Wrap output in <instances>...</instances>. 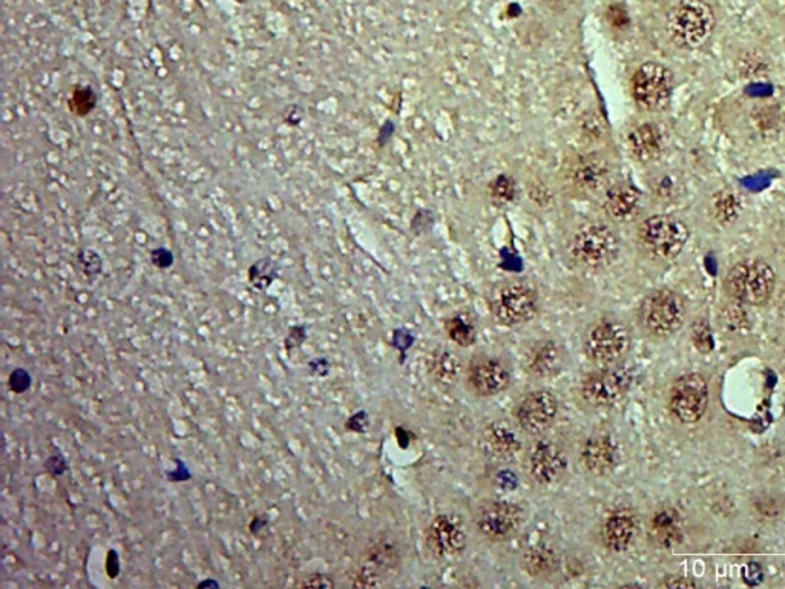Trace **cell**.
I'll use <instances>...</instances> for the list:
<instances>
[{"label": "cell", "instance_id": "4dcf8cb0", "mask_svg": "<svg viewBox=\"0 0 785 589\" xmlns=\"http://www.w3.org/2000/svg\"><path fill=\"white\" fill-rule=\"evenodd\" d=\"M31 384H33V378H31L30 372H28V370L16 369L11 372V392L16 393V395H22V393L28 392V390L31 389Z\"/></svg>", "mask_w": 785, "mask_h": 589}, {"label": "cell", "instance_id": "f1b7e54d", "mask_svg": "<svg viewBox=\"0 0 785 589\" xmlns=\"http://www.w3.org/2000/svg\"><path fill=\"white\" fill-rule=\"evenodd\" d=\"M552 563H554V557L545 548H533L526 556V566L533 574L546 573L551 568Z\"/></svg>", "mask_w": 785, "mask_h": 589}, {"label": "cell", "instance_id": "f35d334b", "mask_svg": "<svg viewBox=\"0 0 785 589\" xmlns=\"http://www.w3.org/2000/svg\"><path fill=\"white\" fill-rule=\"evenodd\" d=\"M267 527H269V519H267V517L264 516H257V517H253L252 522H250L249 530L250 533L253 534V536L258 537L261 536V534H263V531L267 530Z\"/></svg>", "mask_w": 785, "mask_h": 589}, {"label": "cell", "instance_id": "ab89813d", "mask_svg": "<svg viewBox=\"0 0 785 589\" xmlns=\"http://www.w3.org/2000/svg\"><path fill=\"white\" fill-rule=\"evenodd\" d=\"M309 367L313 375H324L326 373V361L324 359H321V361L316 359V361L310 362Z\"/></svg>", "mask_w": 785, "mask_h": 589}, {"label": "cell", "instance_id": "52a82bcc", "mask_svg": "<svg viewBox=\"0 0 785 589\" xmlns=\"http://www.w3.org/2000/svg\"><path fill=\"white\" fill-rule=\"evenodd\" d=\"M631 347V333L617 320L597 321L589 327L583 339L586 356L600 366H612L620 361Z\"/></svg>", "mask_w": 785, "mask_h": 589}, {"label": "cell", "instance_id": "5b68a950", "mask_svg": "<svg viewBox=\"0 0 785 589\" xmlns=\"http://www.w3.org/2000/svg\"><path fill=\"white\" fill-rule=\"evenodd\" d=\"M490 310L500 326H522L533 320L539 312V297L528 284L519 281L500 284L491 293Z\"/></svg>", "mask_w": 785, "mask_h": 589}, {"label": "cell", "instance_id": "7c38bea8", "mask_svg": "<svg viewBox=\"0 0 785 589\" xmlns=\"http://www.w3.org/2000/svg\"><path fill=\"white\" fill-rule=\"evenodd\" d=\"M467 539L464 520L454 514H439L427 530L428 548L439 559L459 556L467 547Z\"/></svg>", "mask_w": 785, "mask_h": 589}, {"label": "cell", "instance_id": "4316f807", "mask_svg": "<svg viewBox=\"0 0 785 589\" xmlns=\"http://www.w3.org/2000/svg\"><path fill=\"white\" fill-rule=\"evenodd\" d=\"M448 335L459 346H471L476 339L473 324L465 316L457 315L447 323Z\"/></svg>", "mask_w": 785, "mask_h": 589}, {"label": "cell", "instance_id": "e0dca14e", "mask_svg": "<svg viewBox=\"0 0 785 589\" xmlns=\"http://www.w3.org/2000/svg\"><path fill=\"white\" fill-rule=\"evenodd\" d=\"M620 462V450L611 436H592L582 448V464L597 478L608 476Z\"/></svg>", "mask_w": 785, "mask_h": 589}, {"label": "cell", "instance_id": "5bb4252c", "mask_svg": "<svg viewBox=\"0 0 785 589\" xmlns=\"http://www.w3.org/2000/svg\"><path fill=\"white\" fill-rule=\"evenodd\" d=\"M528 468L537 484L548 487L557 484L568 468V456L559 442L542 439L529 453Z\"/></svg>", "mask_w": 785, "mask_h": 589}, {"label": "cell", "instance_id": "d6986e66", "mask_svg": "<svg viewBox=\"0 0 785 589\" xmlns=\"http://www.w3.org/2000/svg\"><path fill=\"white\" fill-rule=\"evenodd\" d=\"M609 178L608 166L595 155H585L575 160L569 169V180L582 192H597Z\"/></svg>", "mask_w": 785, "mask_h": 589}, {"label": "cell", "instance_id": "ac0fdd59", "mask_svg": "<svg viewBox=\"0 0 785 589\" xmlns=\"http://www.w3.org/2000/svg\"><path fill=\"white\" fill-rule=\"evenodd\" d=\"M565 353L562 346L552 339L539 341L526 356V369L536 378H551L562 370Z\"/></svg>", "mask_w": 785, "mask_h": 589}, {"label": "cell", "instance_id": "9c48e42d", "mask_svg": "<svg viewBox=\"0 0 785 589\" xmlns=\"http://www.w3.org/2000/svg\"><path fill=\"white\" fill-rule=\"evenodd\" d=\"M674 89V77L666 66L648 62L641 65L632 79L635 102L646 111H658L669 103Z\"/></svg>", "mask_w": 785, "mask_h": 589}, {"label": "cell", "instance_id": "8992f818", "mask_svg": "<svg viewBox=\"0 0 785 589\" xmlns=\"http://www.w3.org/2000/svg\"><path fill=\"white\" fill-rule=\"evenodd\" d=\"M638 238L649 255L658 260L672 261L686 246L689 229L680 218L654 215L641 223Z\"/></svg>", "mask_w": 785, "mask_h": 589}, {"label": "cell", "instance_id": "7a4b0ae2", "mask_svg": "<svg viewBox=\"0 0 785 589\" xmlns=\"http://www.w3.org/2000/svg\"><path fill=\"white\" fill-rule=\"evenodd\" d=\"M687 309L683 297L674 290L661 289L649 293L638 309V321L648 335L669 338L683 327Z\"/></svg>", "mask_w": 785, "mask_h": 589}, {"label": "cell", "instance_id": "8fae6325", "mask_svg": "<svg viewBox=\"0 0 785 589\" xmlns=\"http://www.w3.org/2000/svg\"><path fill=\"white\" fill-rule=\"evenodd\" d=\"M523 511L513 502L494 501L483 505L476 517L479 533L494 542L510 539L519 531Z\"/></svg>", "mask_w": 785, "mask_h": 589}, {"label": "cell", "instance_id": "8d00e7d4", "mask_svg": "<svg viewBox=\"0 0 785 589\" xmlns=\"http://www.w3.org/2000/svg\"><path fill=\"white\" fill-rule=\"evenodd\" d=\"M664 588H697V583L694 580L686 579V577L671 576L661 580L660 585Z\"/></svg>", "mask_w": 785, "mask_h": 589}, {"label": "cell", "instance_id": "2e32d148", "mask_svg": "<svg viewBox=\"0 0 785 589\" xmlns=\"http://www.w3.org/2000/svg\"><path fill=\"white\" fill-rule=\"evenodd\" d=\"M468 382L476 395L490 398L506 390L511 382V373L500 359L483 358L474 362L468 370Z\"/></svg>", "mask_w": 785, "mask_h": 589}, {"label": "cell", "instance_id": "277c9868", "mask_svg": "<svg viewBox=\"0 0 785 589\" xmlns=\"http://www.w3.org/2000/svg\"><path fill=\"white\" fill-rule=\"evenodd\" d=\"M572 258L585 269H605L620 252V241L611 228L602 223H588L575 232L569 246Z\"/></svg>", "mask_w": 785, "mask_h": 589}, {"label": "cell", "instance_id": "6da1fadb", "mask_svg": "<svg viewBox=\"0 0 785 589\" xmlns=\"http://www.w3.org/2000/svg\"><path fill=\"white\" fill-rule=\"evenodd\" d=\"M667 34L684 50H698L715 30V14L704 0H678L667 14Z\"/></svg>", "mask_w": 785, "mask_h": 589}, {"label": "cell", "instance_id": "d6a6232c", "mask_svg": "<svg viewBox=\"0 0 785 589\" xmlns=\"http://www.w3.org/2000/svg\"><path fill=\"white\" fill-rule=\"evenodd\" d=\"M151 261L157 269L166 270L174 266L175 257L166 247H158L151 252Z\"/></svg>", "mask_w": 785, "mask_h": 589}, {"label": "cell", "instance_id": "d4e9b609", "mask_svg": "<svg viewBox=\"0 0 785 589\" xmlns=\"http://www.w3.org/2000/svg\"><path fill=\"white\" fill-rule=\"evenodd\" d=\"M247 277H249V283L253 289L264 292V290L272 286L273 281L278 277V264L272 258H263V260L255 261L249 267Z\"/></svg>", "mask_w": 785, "mask_h": 589}, {"label": "cell", "instance_id": "ffe728a7", "mask_svg": "<svg viewBox=\"0 0 785 589\" xmlns=\"http://www.w3.org/2000/svg\"><path fill=\"white\" fill-rule=\"evenodd\" d=\"M605 211L612 220H632L640 211V192L632 185L612 186L606 194Z\"/></svg>", "mask_w": 785, "mask_h": 589}, {"label": "cell", "instance_id": "3957f363", "mask_svg": "<svg viewBox=\"0 0 785 589\" xmlns=\"http://www.w3.org/2000/svg\"><path fill=\"white\" fill-rule=\"evenodd\" d=\"M776 275L763 260H746L732 267L726 278V290L733 300L747 306L766 304L775 290Z\"/></svg>", "mask_w": 785, "mask_h": 589}, {"label": "cell", "instance_id": "ba28073f", "mask_svg": "<svg viewBox=\"0 0 785 589\" xmlns=\"http://www.w3.org/2000/svg\"><path fill=\"white\" fill-rule=\"evenodd\" d=\"M632 367L618 366L592 373L580 387V395L586 404L595 409H606L625 398L634 384Z\"/></svg>", "mask_w": 785, "mask_h": 589}, {"label": "cell", "instance_id": "cb8c5ba5", "mask_svg": "<svg viewBox=\"0 0 785 589\" xmlns=\"http://www.w3.org/2000/svg\"><path fill=\"white\" fill-rule=\"evenodd\" d=\"M427 366L428 372L439 384H453L460 373L459 358L448 349L433 350L428 356Z\"/></svg>", "mask_w": 785, "mask_h": 589}, {"label": "cell", "instance_id": "7402d4cb", "mask_svg": "<svg viewBox=\"0 0 785 589\" xmlns=\"http://www.w3.org/2000/svg\"><path fill=\"white\" fill-rule=\"evenodd\" d=\"M483 441H485V447L488 448L491 455L500 459L514 458L522 448L516 433L503 422H494V424L488 425L487 430L483 433Z\"/></svg>", "mask_w": 785, "mask_h": 589}, {"label": "cell", "instance_id": "b9f144b4", "mask_svg": "<svg viewBox=\"0 0 785 589\" xmlns=\"http://www.w3.org/2000/svg\"><path fill=\"white\" fill-rule=\"evenodd\" d=\"M237 2H240V4H244V2H247V0H237Z\"/></svg>", "mask_w": 785, "mask_h": 589}, {"label": "cell", "instance_id": "1f68e13d", "mask_svg": "<svg viewBox=\"0 0 785 589\" xmlns=\"http://www.w3.org/2000/svg\"><path fill=\"white\" fill-rule=\"evenodd\" d=\"M306 338V327H290L289 333H287L286 339H284V347H286L287 352H292L293 349L303 346Z\"/></svg>", "mask_w": 785, "mask_h": 589}, {"label": "cell", "instance_id": "e575fe53", "mask_svg": "<svg viewBox=\"0 0 785 589\" xmlns=\"http://www.w3.org/2000/svg\"><path fill=\"white\" fill-rule=\"evenodd\" d=\"M175 464H177V468L174 471H169L166 476H168L169 481L172 482H184V481H191L192 474L191 471L188 470L186 464H184L181 459H175Z\"/></svg>", "mask_w": 785, "mask_h": 589}, {"label": "cell", "instance_id": "9a60e30c", "mask_svg": "<svg viewBox=\"0 0 785 589\" xmlns=\"http://www.w3.org/2000/svg\"><path fill=\"white\" fill-rule=\"evenodd\" d=\"M640 531V520L629 508H618L606 517L602 542L612 553H625L634 545Z\"/></svg>", "mask_w": 785, "mask_h": 589}, {"label": "cell", "instance_id": "83f0119b", "mask_svg": "<svg viewBox=\"0 0 785 589\" xmlns=\"http://www.w3.org/2000/svg\"><path fill=\"white\" fill-rule=\"evenodd\" d=\"M491 198H493L496 205H508L516 197V185H514L513 178L502 177L496 178L490 186Z\"/></svg>", "mask_w": 785, "mask_h": 589}, {"label": "cell", "instance_id": "74e56055", "mask_svg": "<svg viewBox=\"0 0 785 589\" xmlns=\"http://www.w3.org/2000/svg\"><path fill=\"white\" fill-rule=\"evenodd\" d=\"M303 116V109L299 108V106L292 105L284 111L283 119L287 125L295 126L299 125V122L303 120Z\"/></svg>", "mask_w": 785, "mask_h": 589}, {"label": "cell", "instance_id": "44dd1931", "mask_svg": "<svg viewBox=\"0 0 785 589\" xmlns=\"http://www.w3.org/2000/svg\"><path fill=\"white\" fill-rule=\"evenodd\" d=\"M629 149L637 160L643 163L654 162L663 151V137L660 129L652 123H644L629 134Z\"/></svg>", "mask_w": 785, "mask_h": 589}, {"label": "cell", "instance_id": "484cf974", "mask_svg": "<svg viewBox=\"0 0 785 589\" xmlns=\"http://www.w3.org/2000/svg\"><path fill=\"white\" fill-rule=\"evenodd\" d=\"M97 94L91 86L76 85L73 89L71 97L68 100L69 111L73 112L74 116L86 117L91 114L97 106Z\"/></svg>", "mask_w": 785, "mask_h": 589}, {"label": "cell", "instance_id": "836d02e7", "mask_svg": "<svg viewBox=\"0 0 785 589\" xmlns=\"http://www.w3.org/2000/svg\"><path fill=\"white\" fill-rule=\"evenodd\" d=\"M45 470L53 476H63L68 471V462L62 455L50 456L46 459Z\"/></svg>", "mask_w": 785, "mask_h": 589}, {"label": "cell", "instance_id": "60d3db41", "mask_svg": "<svg viewBox=\"0 0 785 589\" xmlns=\"http://www.w3.org/2000/svg\"><path fill=\"white\" fill-rule=\"evenodd\" d=\"M198 588H220V583L215 582V580H203V582L198 583Z\"/></svg>", "mask_w": 785, "mask_h": 589}, {"label": "cell", "instance_id": "f546056e", "mask_svg": "<svg viewBox=\"0 0 785 589\" xmlns=\"http://www.w3.org/2000/svg\"><path fill=\"white\" fill-rule=\"evenodd\" d=\"M79 263L86 277L92 278L102 274V257L91 249H83L79 252Z\"/></svg>", "mask_w": 785, "mask_h": 589}, {"label": "cell", "instance_id": "d590c367", "mask_svg": "<svg viewBox=\"0 0 785 589\" xmlns=\"http://www.w3.org/2000/svg\"><path fill=\"white\" fill-rule=\"evenodd\" d=\"M120 557L119 553L115 550H109L108 556H106V574H108L109 579H117L120 574Z\"/></svg>", "mask_w": 785, "mask_h": 589}, {"label": "cell", "instance_id": "603a6c76", "mask_svg": "<svg viewBox=\"0 0 785 589\" xmlns=\"http://www.w3.org/2000/svg\"><path fill=\"white\" fill-rule=\"evenodd\" d=\"M651 536L658 547L672 548L681 540L680 514L672 508H663L652 517Z\"/></svg>", "mask_w": 785, "mask_h": 589}, {"label": "cell", "instance_id": "30bf717a", "mask_svg": "<svg viewBox=\"0 0 785 589\" xmlns=\"http://www.w3.org/2000/svg\"><path fill=\"white\" fill-rule=\"evenodd\" d=\"M709 405V387L698 373L681 376L672 385L669 409L683 424H695L703 418Z\"/></svg>", "mask_w": 785, "mask_h": 589}, {"label": "cell", "instance_id": "4fadbf2b", "mask_svg": "<svg viewBox=\"0 0 785 589\" xmlns=\"http://www.w3.org/2000/svg\"><path fill=\"white\" fill-rule=\"evenodd\" d=\"M559 415V399L549 390L528 393L516 409L517 424L526 433L539 435L554 424Z\"/></svg>", "mask_w": 785, "mask_h": 589}]
</instances>
